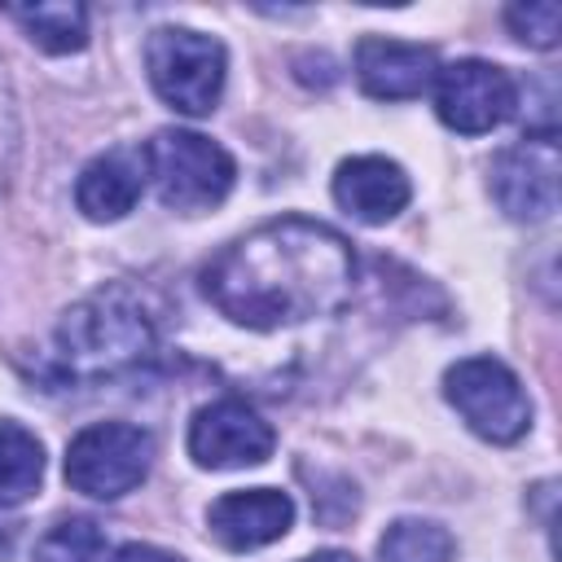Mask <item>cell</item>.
Returning a JSON list of instances; mask_svg holds the SVG:
<instances>
[{
    "label": "cell",
    "mask_w": 562,
    "mask_h": 562,
    "mask_svg": "<svg viewBox=\"0 0 562 562\" xmlns=\"http://www.w3.org/2000/svg\"><path fill=\"white\" fill-rule=\"evenodd\" d=\"M294 522V501L281 487H246V492H224L220 501H211L206 509V527L211 536L233 549H263L272 540H281Z\"/></svg>",
    "instance_id": "obj_11"
},
{
    "label": "cell",
    "mask_w": 562,
    "mask_h": 562,
    "mask_svg": "<svg viewBox=\"0 0 562 562\" xmlns=\"http://www.w3.org/2000/svg\"><path fill=\"white\" fill-rule=\"evenodd\" d=\"M408 198H413V184L395 158L356 154V158H342L334 171V202L360 224L395 220L408 206Z\"/></svg>",
    "instance_id": "obj_13"
},
{
    "label": "cell",
    "mask_w": 562,
    "mask_h": 562,
    "mask_svg": "<svg viewBox=\"0 0 562 562\" xmlns=\"http://www.w3.org/2000/svg\"><path fill=\"white\" fill-rule=\"evenodd\" d=\"M149 184V158L145 145H114L105 154H97L79 180H75V206L92 220V224H114L123 220L136 198Z\"/></svg>",
    "instance_id": "obj_12"
},
{
    "label": "cell",
    "mask_w": 562,
    "mask_h": 562,
    "mask_svg": "<svg viewBox=\"0 0 562 562\" xmlns=\"http://www.w3.org/2000/svg\"><path fill=\"white\" fill-rule=\"evenodd\" d=\"M277 448L272 426L246 400H211L189 422V457L202 470H246L263 465Z\"/></svg>",
    "instance_id": "obj_9"
},
{
    "label": "cell",
    "mask_w": 562,
    "mask_h": 562,
    "mask_svg": "<svg viewBox=\"0 0 562 562\" xmlns=\"http://www.w3.org/2000/svg\"><path fill=\"white\" fill-rule=\"evenodd\" d=\"M299 562H356V558L342 553V549H321V553H307V558H299Z\"/></svg>",
    "instance_id": "obj_20"
},
{
    "label": "cell",
    "mask_w": 562,
    "mask_h": 562,
    "mask_svg": "<svg viewBox=\"0 0 562 562\" xmlns=\"http://www.w3.org/2000/svg\"><path fill=\"white\" fill-rule=\"evenodd\" d=\"M206 303L250 334H281L342 316L356 294L351 241L307 215L268 220L202 268Z\"/></svg>",
    "instance_id": "obj_1"
},
{
    "label": "cell",
    "mask_w": 562,
    "mask_h": 562,
    "mask_svg": "<svg viewBox=\"0 0 562 562\" xmlns=\"http://www.w3.org/2000/svg\"><path fill=\"white\" fill-rule=\"evenodd\" d=\"M154 461V435L132 422H92L66 443V483L92 501L136 492Z\"/></svg>",
    "instance_id": "obj_6"
},
{
    "label": "cell",
    "mask_w": 562,
    "mask_h": 562,
    "mask_svg": "<svg viewBox=\"0 0 562 562\" xmlns=\"http://www.w3.org/2000/svg\"><path fill=\"white\" fill-rule=\"evenodd\" d=\"M518 110V83L505 66L461 57L435 70V114L461 136H483Z\"/></svg>",
    "instance_id": "obj_7"
},
{
    "label": "cell",
    "mask_w": 562,
    "mask_h": 562,
    "mask_svg": "<svg viewBox=\"0 0 562 562\" xmlns=\"http://www.w3.org/2000/svg\"><path fill=\"white\" fill-rule=\"evenodd\" d=\"M558 140L522 136L492 158V198L518 224H540L558 211Z\"/></svg>",
    "instance_id": "obj_8"
},
{
    "label": "cell",
    "mask_w": 562,
    "mask_h": 562,
    "mask_svg": "<svg viewBox=\"0 0 562 562\" xmlns=\"http://www.w3.org/2000/svg\"><path fill=\"white\" fill-rule=\"evenodd\" d=\"M457 540L430 518H395L378 540V562H452Z\"/></svg>",
    "instance_id": "obj_16"
},
{
    "label": "cell",
    "mask_w": 562,
    "mask_h": 562,
    "mask_svg": "<svg viewBox=\"0 0 562 562\" xmlns=\"http://www.w3.org/2000/svg\"><path fill=\"white\" fill-rule=\"evenodd\" d=\"M158 356V329L145 299L110 281L79 299L53 334V373L75 386H110L140 373Z\"/></svg>",
    "instance_id": "obj_2"
},
{
    "label": "cell",
    "mask_w": 562,
    "mask_h": 562,
    "mask_svg": "<svg viewBox=\"0 0 562 562\" xmlns=\"http://www.w3.org/2000/svg\"><path fill=\"white\" fill-rule=\"evenodd\" d=\"M110 562H184V558H176V553H167V549H158V544L132 540V544H119V549L110 553Z\"/></svg>",
    "instance_id": "obj_19"
},
{
    "label": "cell",
    "mask_w": 562,
    "mask_h": 562,
    "mask_svg": "<svg viewBox=\"0 0 562 562\" xmlns=\"http://www.w3.org/2000/svg\"><path fill=\"white\" fill-rule=\"evenodd\" d=\"M4 13L44 53H79L88 44V9L83 4H66V0H53V4H9Z\"/></svg>",
    "instance_id": "obj_15"
},
{
    "label": "cell",
    "mask_w": 562,
    "mask_h": 562,
    "mask_svg": "<svg viewBox=\"0 0 562 562\" xmlns=\"http://www.w3.org/2000/svg\"><path fill=\"white\" fill-rule=\"evenodd\" d=\"M505 26L514 31L518 44L531 48H553L562 35V9L553 0H527V4H509L505 9Z\"/></svg>",
    "instance_id": "obj_18"
},
{
    "label": "cell",
    "mask_w": 562,
    "mask_h": 562,
    "mask_svg": "<svg viewBox=\"0 0 562 562\" xmlns=\"http://www.w3.org/2000/svg\"><path fill=\"white\" fill-rule=\"evenodd\" d=\"M44 479V443L22 426L0 417V509H13L40 492Z\"/></svg>",
    "instance_id": "obj_14"
},
{
    "label": "cell",
    "mask_w": 562,
    "mask_h": 562,
    "mask_svg": "<svg viewBox=\"0 0 562 562\" xmlns=\"http://www.w3.org/2000/svg\"><path fill=\"white\" fill-rule=\"evenodd\" d=\"M145 158H149V180L158 189V202L180 215L220 206L237 180L233 154L220 140L184 127L154 132V140L145 145Z\"/></svg>",
    "instance_id": "obj_3"
},
{
    "label": "cell",
    "mask_w": 562,
    "mask_h": 562,
    "mask_svg": "<svg viewBox=\"0 0 562 562\" xmlns=\"http://www.w3.org/2000/svg\"><path fill=\"white\" fill-rule=\"evenodd\" d=\"M145 70L154 92L171 110L198 119V114H211L224 92L228 53L215 35H202L189 26H158L145 44Z\"/></svg>",
    "instance_id": "obj_4"
},
{
    "label": "cell",
    "mask_w": 562,
    "mask_h": 562,
    "mask_svg": "<svg viewBox=\"0 0 562 562\" xmlns=\"http://www.w3.org/2000/svg\"><path fill=\"white\" fill-rule=\"evenodd\" d=\"M356 79L373 101H413L435 83L439 53L430 44H408V40H386V35H364L351 53Z\"/></svg>",
    "instance_id": "obj_10"
},
{
    "label": "cell",
    "mask_w": 562,
    "mask_h": 562,
    "mask_svg": "<svg viewBox=\"0 0 562 562\" xmlns=\"http://www.w3.org/2000/svg\"><path fill=\"white\" fill-rule=\"evenodd\" d=\"M443 395L487 443H514L531 430V395L496 356H465L443 373Z\"/></svg>",
    "instance_id": "obj_5"
},
{
    "label": "cell",
    "mask_w": 562,
    "mask_h": 562,
    "mask_svg": "<svg viewBox=\"0 0 562 562\" xmlns=\"http://www.w3.org/2000/svg\"><path fill=\"white\" fill-rule=\"evenodd\" d=\"M105 536L92 518H57L40 540L31 562H101Z\"/></svg>",
    "instance_id": "obj_17"
}]
</instances>
